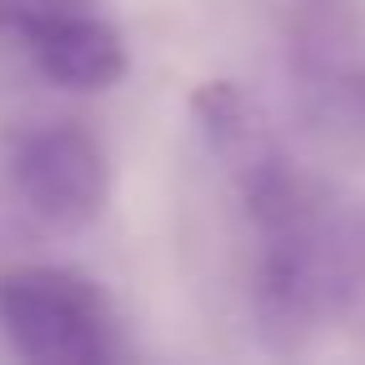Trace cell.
Here are the masks:
<instances>
[{
	"label": "cell",
	"instance_id": "1",
	"mask_svg": "<svg viewBox=\"0 0 365 365\" xmlns=\"http://www.w3.org/2000/svg\"><path fill=\"white\" fill-rule=\"evenodd\" d=\"M365 305V200L330 185L280 225L255 230L250 320L260 345L290 355Z\"/></svg>",
	"mask_w": 365,
	"mask_h": 365
},
{
	"label": "cell",
	"instance_id": "2",
	"mask_svg": "<svg viewBox=\"0 0 365 365\" xmlns=\"http://www.w3.org/2000/svg\"><path fill=\"white\" fill-rule=\"evenodd\" d=\"M0 335L31 365H106L125 355V325L106 285L51 260L0 270Z\"/></svg>",
	"mask_w": 365,
	"mask_h": 365
},
{
	"label": "cell",
	"instance_id": "3",
	"mask_svg": "<svg viewBox=\"0 0 365 365\" xmlns=\"http://www.w3.org/2000/svg\"><path fill=\"white\" fill-rule=\"evenodd\" d=\"M290 91L310 130L365 150V21L360 0H290Z\"/></svg>",
	"mask_w": 365,
	"mask_h": 365
},
{
	"label": "cell",
	"instance_id": "4",
	"mask_svg": "<svg viewBox=\"0 0 365 365\" xmlns=\"http://www.w3.org/2000/svg\"><path fill=\"white\" fill-rule=\"evenodd\" d=\"M11 190L51 230H86L110 200L106 145L71 120L26 130L11 145Z\"/></svg>",
	"mask_w": 365,
	"mask_h": 365
},
{
	"label": "cell",
	"instance_id": "5",
	"mask_svg": "<svg viewBox=\"0 0 365 365\" xmlns=\"http://www.w3.org/2000/svg\"><path fill=\"white\" fill-rule=\"evenodd\" d=\"M31 61L36 71L61 86V91H81V96H96V91H115L125 76H130V46H125V31L101 11H76L56 26H46L31 46Z\"/></svg>",
	"mask_w": 365,
	"mask_h": 365
},
{
	"label": "cell",
	"instance_id": "6",
	"mask_svg": "<svg viewBox=\"0 0 365 365\" xmlns=\"http://www.w3.org/2000/svg\"><path fill=\"white\" fill-rule=\"evenodd\" d=\"M101 0H0V41H16V46H31L46 26L76 16V11H91Z\"/></svg>",
	"mask_w": 365,
	"mask_h": 365
}]
</instances>
